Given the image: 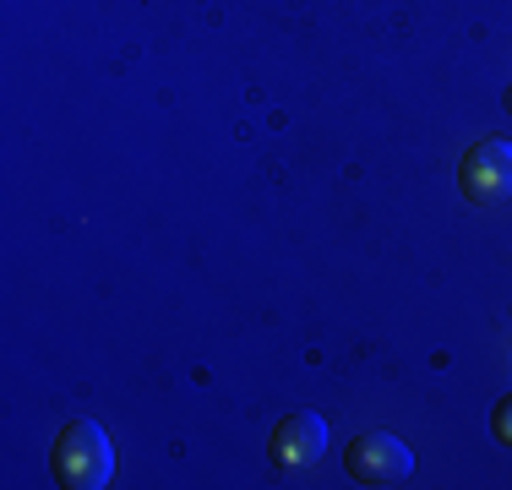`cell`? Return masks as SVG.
<instances>
[{"label": "cell", "mask_w": 512, "mask_h": 490, "mask_svg": "<svg viewBox=\"0 0 512 490\" xmlns=\"http://www.w3.org/2000/svg\"><path fill=\"white\" fill-rule=\"evenodd\" d=\"M458 191L469 202H507L512 196V142H474L458 164Z\"/></svg>", "instance_id": "3957f363"}, {"label": "cell", "mask_w": 512, "mask_h": 490, "mask_svg": "<svg viewBox=\"0 0 512 490\" xmlns=\"http://www.w3.org/2000/svg\"><path fill=\"white\" fill-rule=\"evenodd\" d=\"M344 469H349V480H355V485H398V480H409L414 458H409V447L398 436L365 431V436L349 441Z\"/></svg>", "instance_id": "7a4b0ae2"}, {"label": "cell", "mask_w": 512, "mask_h": 490, "mask_svg": "<svg viewBox=\"0 0 512 490\" xmlns=\"http://www.w3.org/2000/svg\"><path fill=\"white\" fill-rule=\"evenodd\" d=\"M496 436H502L507 447H512V398H502V403H496Z\"/></svg>", "instance_id": "5b68a950"}, {"label": "cell", "mask_w": 512, "mask_h": 490, "mask_svg": "<svg viewBox=\"0 0 512 490\" xmlns=\"http://www.w3.org/2000/svg\"><path fill=\"white\" fill-rule=\"evenodd\" d=\"M327 452V425H322V414H311V409H295V414H284L278 420V431H273V458L284 463V469H306V463H316Z\"/></svg>", "instance_id": "277c9868"}, {"label": "cell", "mask_w": 512, "mask_h": 490, "mask_svg": "<svg viewBox=\"0 0 512 490\" xmlns=\"http://www.w3.org/2000/svg\"><path fill=\"white\" fill-rule=\"evenodd\" d=\"M507 104H512V93H507Z\"/></svg>", "instance_id": "8992f818"}, {"label": "cell", "mask_w": 512, "mask_h": 490, "mask_svg": "<svg viewBox=\"0 0 512 490\" xmlns=\"http://www.w3.org/2000/svg\"><path fill=\"white\" fill-rule=\"evenodd\" d=\"M115 474V447H109L104 425L71 420L55 441V480L66 490H104Z\"/></svg>", "instance_id": "6da1fadb"}]
</instances>
